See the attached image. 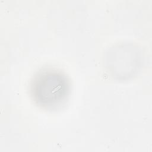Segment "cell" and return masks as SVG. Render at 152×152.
Segmentation results:
<instances>
[{
    "mask_svg": "<svg viewBox=\"0 0 152 152\" xmlns=\"http://www.w3.org/2000/svg\"><path fill=\"white\" fill-rule=\"evenodd\" d=\"M66 77L56 70L48 69L35 77L31 86L32 94L39 105L54 109L62 104L68 94Z\"/></svg>",
    "mask_w": 152,
    "mask_h": 152,
    "instance_id": "obj_1",
    "label": "cell"
}]
</instances>
